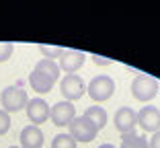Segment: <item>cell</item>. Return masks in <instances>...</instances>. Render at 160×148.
Segmentation results:
<instances>
[{
	"label": "cell",
	"mask_w": 160,
	"mask_h": 148,
	"mask_svg": "<svg viewBox=\"0 0 160 148\" xmlns=\"http://www.w3.org/2000/svg\"><path fill=\"white\" fill-rule=\"evenodd\" d=\"M60 72L62 70H60V64H58V62L41 58V60L35 64L33 72L29 74V84H31V89H33V91L45 95V93L52 91L53 84L58 82Z\"/></svg>",
	"instance_id": "cell-1"
},
{
	"label": "cell",
	"mask_w": 160,
	"mask_h": 148,
	"mask_svg": "<svg viewBox=\"0 0 160 148\" xmlns=\"http://www.w3.org/2000/svg\"><path fill=\"white\" fill-rule=\"evenodd\" d=\"M132 95L142 103H148L158 95V80L150 74H138L132 80Z\"/></svg>",
	"instance_id": "cell-2"
},
{
	"label": "cell",
	"mask_w": 160,
	"mask_h": 148,
	"mask_svg": "<svg viewBox=\"0 0 160 148\" xmlns=\"http://www.w3.org/2000/svg\"><path fill=\"white\" fill-rule=\"evenodd\" d=\"M86 93L90 95V99L94 103H103V101L111 99L115 93V80L107 74H101V76H94L92 80L86 84Z\"/></svg>",
	"instance_id": "cell-3"
},
{
	"label": "cell",
	"mask_w": 160,
	"mask_h": 148,
	"mask_svg": "<svg viewBox=\"0 0 160 148\" xmlns=\"http://www.w3.org/2000/svg\"><path fill=\"white\" fill-rule=\"evenodd\" d=\"M29 103L27 91H23L21 86H6L0 93V105L6 113H17V111L25 109Z\"/></svg>",
	"instance_id": "cell-4"
},
{
	"label": "cell",
	"mask_w": 160,
	"mask_h": 148,
	"mask_svg": "<svg viewBox=\"0 0 160 148\" xmlns=\"http://www.w3.org/2000/svg\"><path fill=\"white\" fill-rule=\"evenodd\" d=\"M68 130H70L68 134H70L76 142H92V140L97 138V134H99L97 125H94L88 117H84V115H76L74 120H72V124L68 125Z\"/></svg>",
	"instance_id": "cell-5"
},
{
	"label": "cell",
	"mask_w": 160,
	"mask_h": 148,
	"mask_svg": "<svg viewBox=\"0 0 160 148\" xmlns=\"http://www.w3.org/2000/svg\"><path fill=\"white\" fill-rule=\"evenodd\" d=\"M60 93L64 95V99L74 103V101L82 99L86 93V82L78 76V74H66L60 82Z\"/></svg>",
	"instance_id": "cell-6"
},
{
	"label": "cell",
	"mask_w": 160,
	"mask_h": 148,
	"mask_svg": "<svg viewBox=\"0 0 160 148\" xmlns=\"http://www.w3.org/2000/svg\"><path fill=\"white\" fill-rule=\"evenodd\" d=\"M76 117V107L70 101H60L49 109V120L53 121V125L58 128H66L72 124V120Z\"/></svg>",
	"instance_id": "cell-7"
},
{
	"label": "cell",
	"mask_w": 160,
	"mask_h": 148,
	"mask_svg": "<svg viewBox=\"0 0 160 148\" xmlns=\"http://www.w3.org/2000/svg\"><path fill=\"white\" fill-rule=\"evenodd\" d=\"M25 111H27V117H29V121H31V125L45 124V121L49 120V105H47V101H43L41 97L29 99Z\"/></svg>",
	"instance_id": "cell-8"
},
{
	"label": "cell",
	"mask_w": 160,
	"mask_h": 148,
	"mask_svg": "<svg viewBox=\"0 0 160 148\" xmlns=\"http://www.w3.org/2000/svg\"><path fill=\"white\" fill-rule=\"evenodd\" d=\"M113 124H115V128H117V132H121V136L129 134L138 125V113L132 107H119V109L115 111Z\"/></svg>",
	"instance_id": "cell-9"
},
{
	"label": "cell",
	"mask_w": 160,
	"mask_h": 148,
	"mask_svg": "<svg viewBox=\"0 0 160 148\" xmlns=\"http://www.w3.org/2000/svg\"><path fill=\"white\" fill-rule=\"evenodd\" d=\"M138 125L144 132H158L160 130V109L158 107H142V111L138 113Z\"/></svg>",
	"instance_id": "cell-10"
},
{
	"label": "cell",
	"mask_w": 160,
	"mask_h": 148,
	"mask_svg": "<svg viewBox=\"0 0 160 148\" xmlns=\"http://www.w3.org/2000/svg\"><path fill=\"white\" fill-rule=\"evenodd\" d=\"M86 62V56L78 49H64L60 58V70H64L66 74H76L82 68V64Z\"/></svg>",
	"instance_id": "cell-11"
},
{
	"label": "cell",
	"mask_w": 160,
	"mask_h": 148,
	"mask_svg": "<svg viewBox=\"0 0 160 148\" xmlns=\"http://www.w3.org/2000/svg\"><path fill=\"white\" fill-rule=\"evenodd\" d=\"M43 132L39 125H27L21 132V148H41Z\"/></svg>",
	"instance_id": "cell-12"
},
{
	"label": "cell",
	"mask_w": 160,
	"mask_h": 148,
	"mask_svg": "<svg viewBox=\"0 0 160 148\" xmlns=\"http://www.w3.org/2000/svg\"><path fill=\"white\" fill-rule=\"evenodd\" d=\"M121 148H150L148 138L144 134H136V130L121 136Z\"/></svg>",
	"instance_id": "cell-13"
},
{
	"label": "cell",
	"mask_w": 160,
	"mask_h": 148,
	"mask_svg": "<svg viewBox=\"0 0 160 148\" xmlns=\"http://www.w3.org/2000/svg\"><path fill=\"white\" fill-rule=\"evenodd\" d=\"M84 117H88V120L97 125V130H103L105 124H107V111H105V107H99V105L88 107V109L84 111Z\"/></svg>",
	"instance_id": "cell-14"
},
{
	"label": "cell",
	"mask_w": 160,
	"mask_h": 148,
	"mask_svg": "<svg viewBox=\"0 0 160 148\" xmlns=\"http://www.w3.org/2000/svg\"><path fill=\"white\" fill-rule=\"evenodd\" d=\"M52 148H78V142L70 134H58L52 140Z\"/></svg>",
	"instance_id": "cell-15"
},
{
	"label": "cell",
	"mask_w": 160,
	"mask_h": 148,
	"mask_svg": "<svg viewBox=\"0 0 160 148\" xmlns=\"http://www.w3.org/2000/svg\"><path fill=\"white\" fill-rule=\"evenodd\" d=\"M39 52L43 54L45 60H53L56 62V58H62L64 48H60V45H39Z\"/></svg>",
	"instance_id": "cell-16"
},
{
	"label": "cell",
	"mask_w": 160,
	"mask_h": 148,
	"mask_svg": "<svg viewBox=\"0 0 160 148\" xmlns=\"http://www.w3.org/2000/svg\"><path fill=\"white\" fill-rule=\"evenodd\" d=\"M12 52H14V45H12V43H8V41H0V64L6 62V60L12 56Z\"/></svg>",
	"instance_id": "cell-17"
},
{
	"label": "cell",
	"mask_w": 160,
	"mask_h": 148,
	"mask_svg": "<svg viewBox=\"0 0 160 148\" xmlns=\"http://www.w3.org/2000/svg\"><path fill=\"white\" fill-rule=\"evenodd\" d=\"M10 128V113H6L4 109H0V136L6 134Z\"/></svg>",
	"instance_id": "cell-18"
},
{
	"label": "cell",
	"mask_w": 160,
	"mask_h": 148,
	"mask_svg": "<svg viewBox=\"0 0 160 148\" xmlns=\"http://www.w3.org/2000/svg\"><path fill=\"white\" fill-rule=\"evenodd\" d=\"M92 62L97 64V66H109L111 60H109V58H103V56H92Z\"/></svg>",
	"instance_id": "cell-19"
},
{
	"label": "cell",
	"mask_w": 160,
	"mask_h": 148,
	"mask_svg": "<svg viewBox=\"0 0 160 148\" xmlns=\"http://www.w3.org/2000/svg\"><path fill=\"white\" fill-rule=\"evenodd\" d=\"M148 144H150V148H160V130L154 132V136H152V140Z\"/></svg>",
	"instance_id": "cell-20"
},
{
	"label": "cell",
	"mask_w": 160,
	"mask_h": 148,
	"mask_svg": "<svg viewBox=\"0 0 160 148\" xmlns=\"http://www.w3.org/2000/svg\"><path fill=\"white\" fill-rule=\"evenodd\" d=\"M99 148H115V146H113V144H101Z\"/></svg>",
	"instance_id": "cell-21"
},
{
	"label": "cell",
	"mask_w": 160,
	"mask_h": 148,
	"mask_svg": "<svg viewBox=\"0 0 160 148\" xmlns=\"http://www.w3.org/2000/svg\"><path fill=\"white\" fill-rule=\"evenodd\" d=\"M8 148H21V146H8Z\"/></svg>",
	"instance_id": "cell-22"
}]
</instances>
